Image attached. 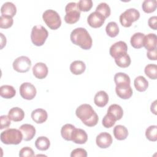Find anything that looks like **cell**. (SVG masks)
<instances>
[{
  "mask_svg": "<svg viewBox=\"0 0 157 157\" xmlns=\"http://www.w3.org/2000/svg\"><path fill=\"white\" fill-rule=\"evenodd\" d=\"M115 62L120 67L126 68L130 65L131 60L129 55L127 53H123L115 58Z\"/></svg>",
  "mask_w": 157,
  "mask_h": 157,
  "instance_id": "obj_25",
  "label": "cell"
},
{
  "mask_svg": "<svg viewBox=\"0 0 157 157\" xmlns=\"http://www.w3.org/2000/svg\"><path fill=\"white\" fill-rule=\"evenodd\" d=\"M66 15L64 21L68 24H74L78 21L80 17V10L78 4L74 2H69L65 7Z\"/></svg>",
  "mask_w": 157,
  "mask_h": 157,
  "instance_id": "obj_6",
  "label": "cell"
},
{
  "mask_svg": "<svg viewBox=\"0 0 157 157\" xmlns=\"http://www.w3.org/2000/svg\"><path fill=\"white\" fill-rule=\"evenodd\" d=\"M1 49H2L6 44V38L3 35L2 33H1Z\"/></svg>",
  "mask_w": 157,
  "mask_h": 157,
  "instance_id": "obj_46",
  "label": "cell"
},
{
  "mask_svg": "<svg viewBox=\"0 0 157 157\" xmlns=\"http://www.w3.org/2000/svg\"><path fill=\"white\" fill-rule=\"evenodd\" d=\"M75 127L71 124H66L62 126L61 135L62 137L67 141H71L72 134Z\"/></svg>",
  "mask_w": 157,
  "mask_h": 157,
  "instance_id": "obj_31",
  "label": "cell"
},
{
  "mask_svg": "<svg viewBox=\"0 0 157 157\" xmlns=\"http://www.w3.org/2000/svg\"><path fill=\"white\" fill-rule=\"evenodd\" d=\"M145 136L148 140L152 142L157 140V126L151 125L146 129Z\"/></svg>",
  "mask_w": 157,
  "mask_h": 157,
  "instance_id": "obj_35",
  "label": "cell"
},
{
  "mask_svg": "<svg viewBox=\"0 0 157 157\" xmlns=\"http://www.w3.org/2000/svg\"><path fill=\"white\" fill-rule=\"evenodd\" d=\"M113 135L116 139L118 140H123L126 139L128 136V129L123 125L118 124L113 128Z\"/></svg>",
  "mask_w": 157,
  "mask_h": 157,
  "instance_id": "obj_24",
  "label": "cell"
},
{
  "mask_svg": "<svg viewBox=\"0 0 157 157\" xmlns=\"http://www.w3.org/2000/svg\"><path fill=\"white\" fill-rule=\"evenodd\" d=\"M134 85L136 90L139 92H143L148 88V82L144 77L139 75L134 79Z\"/></svg>",
  "mask_w": 157,
  "mask_h": 157,
  "instance_id": "obj_29",
  "label": "cell"
},
{
  "mask_svg": "<svg viewBox=\"0 0 157 157\" xmlns=\"http://www.w3.org/2000/svg\"><path fill=\"white\" fill-rule=\"evenodd\" d=\"M71 157H86L87 152L86 151L81 148H78L73 150L71 153Z\"/></svg>",
  "mask_w": 157,
  "mask_h": 157,
  "instance_id": "obj_42",
  "label": "cell"
},
{
  "mask_svg": "<svg viewBox=\"0 0 157 157\" xmlns=\"http://www.w3.org/2000/svg\"><path fill=\"white\" fill-rule=\"evenodd\" d=\"M150 110L151 112L154 113L155 115H156V100L154 101L150 106Z\"/></svg>",
  "mask_w": 157,
  "mask_h": 157,
  "instance_id": "obj_45",
  "label": "cell"
},
{
  "mask_svg": "<svg viewBox=\"0 0 157 157\" xmlns=\"http://www.w3.org/2000/svg\"><path fill=\"white\" fill-rule=\"evenodd\" d=\"M48 72L47 65L44 63H37L33 67V75L38 79H43L45 78Z\"/></svg>",
  "mask_w": 157,
  "mask_h": 157,
  "instance_id": "obj_13",
  "label": "cell"
},
{
  "mask_svg": "<svg viewBox=\"0 0 157 157\" xmlns=\"http://www.w3.org/2000/svg\"><path fill=\"white\" fill-rule=\"evenodd\" d=\"M85 63L80 60L74 61L70 65V71L74 75H80L85 72Z\"/></svg>",
  "mask_w": 157,
  "mask_h": 157,
  "instance_id": "obj_22",
  "label": "cell"
},
{
  "mask_svg": "<svg viewBox=\"0 0 157 157\" xmlns=\"http://www.w3.org/2000/svg\"><path fill=\"white\" fill-rule=\"evenodd\" d=\"M75 114L87 126L93 127L98 123V115L90 104H83L78 106L75 110Z\"/></svg>",
  "mask_w": 157,
  "mask_h": 157,
  "instance_id": "obj_1",
  "label": "cell"
},
{
  "mask_svg": "<svg viewBox=\"0 0 157 157\" xmlns=\"http://www.w3.org/2000/svg\"><path fill=\"white\" fill-rule=\"evenodd\" d=\"M116 121V119L112 115L107 113L102 119V124L105 128H110L115 124Z\"/></svg>",
  "mask_w": 157,
  "mask_h": 157,
  "instance_id": "obj_38",
  "label": "cell"
},
{
  "mask_svg": "<svg viewBox=\"0 0 157 157\" xmlns=\"http://www.w3.org/2000/svg\"><path fill=\"white\" fill-rule=\"evenodd\" d=\"M8 115L11 120L17 122L23 120L25 117V112L21 108L15 107L10 109Z\"/></svg>",
  "mask_w": 157,
  "mask_h": 157,
  "instance_id": "obj_23",
  "label": "cell"
},
{
  "mask_svg": "<svg viewBox=\"0 0 157 157\" xmlns=\"http://www.w3.org/2000/svg\"><path fill=\"white\" fill-rule=\"evenodd\" d=\"M13 68L15 71L20 73L28 72L31 66V59L26 56H21L17 58L13 62Z\"/></svg>",
  "mask_w": 157,
  "mask_h": 157,
  "instance_id": "obj_8",
  "label": "cell"
},
{
  "mask_svg": "<svg viewBox=\"0 0 157 157\" xmlns=\"http://www.w3.org/2000/svg\"><path fill=\"white\" fill-rule=\"evenodd\" d=\"M48 36V31L42 25H36L32 28L31 39L33 44L36 46L43 45Z\"/></svg>",
  "mask_w": 157,
  "mask_h": 157,
  "instance_id": "obj_4",
  "label": "cell"
},
{
  "mask_svg": "<svg viewBox=\"0 0 157 157\" xmlns=\"http://www.w3.org/2000/svg\"><path fill=\"white\" fill-rule=\"evenodd\" d=\"M115 91L118 96L123 99H129L132 95V89L129 86H116Z\"/></svg>",
  "mask_w": 157,
  "mask_h": 157,
  "instance_id": "obj_17",
  "label": "cell"
},
{
  "mask_svg": "<svg viewBox=\"0 0 157 157\" xmlns=\"http://www.w3.org/2000/svg\"><path fill=\"white\" fill-rule=\"evenodd\" d=\"M50 146V142L48 137L45 136H40L35 141V147L37 149L45 151L49 148Z\"/></svg>",
  "mask_w": 157,
  "mask_h": 157,
  "instance_id": "obj_30",
  "label": "cell"
},
{
  "mask_svg": "<svg viewBox=\"0 0 157 157\" xmlns=\"http://www.w3.org/2000/svg\"><path fill=\"white\" fill-rule=\"evenodd\" d=\"M105 31L109 36L110 37H115L119 33V27L116 22L110 21L107 25Z\"/></svg>",
  "mask_w": 157,
  "mask_h": 157,
  "instance_id": "obj_32",
  "label": "cell"
},
{
  "mask_svg": "<svg viewBox=\"0 0 157 157\" xmlns=\"http://www.w3.org/2000/svg\"><path fill=\"white\" fill-rule=\"evenodd\" d=\"M107 113L112 115L117 121L120 120L123 117V110L120 105L113 104L109 107Z\"/></svg>",
  "mask_w": 157,
  "mask_h": 157,
  "instance_id": "obj_28",
  "label": "cell"
},
{
  "mask_svg": "<svg viewBox=\"0 0 157 157\" xmlns=\"http://www.w3.org/2000/svg\"><path fill=\"white\" fill-rule=\"evenodd\" d=\"M1 13L3 15H7L13 17L17 13L16 6L11 2H6L1 7Z\"/></svg>",
  "mask_w": 157,
  "mask_h": 157,
  "instance_id": "obj_20",
  "label": "cell"
},
{
  "mask_svg": "<svg viewBox=\"0 0 157 157\" xmlns=\"http://www.w3.org/2000/svg\"><path fill=\"white\" fill-rule=\"evenodd\" d=\"M42 18L47 26L53 30L59 28L61 25V20L57 12L52 9L46 10L42 14Z\"/></svg>",
  "mask_w": 157,
  "mask_h": 157,
  "instance_id": "obj_5",
  "label": "cell"
},
{
  "mask_svg": "<svg viewBox=\"0 0 157 157\" xmlns=\"http://www.w3.org/2000/svg\"><path fill=\"white\" fill-rule=\"evenodd\" d=\"M23 134V139L25 141H29L36 135V129L34 126L30 124H23L19 128Z\"/></svg>",
  "mask_w": 157,
  "mask_h": 157,
  "instance_id": "obj_15",
  "label": "cell"
},
{
  "mask_svg": "<svg viewBox=\"0 0 157 157\" xmlns=\"http://www.w3.org/2000/svg\"><path fill=\"white\" fill-rule=\"evenodd\" d=\"M16 90L13 86L9 85H4L0 87V95L5 99H11L15 96Z\"/></svg>",
  "mask_w": 157,
  "mask_h": 157,
  "instance_id": "obj_27",
  "label": "cell"
},
{
  "mask_svg": "<svg viewBox=\"0 0 157 157\" xmlns=\"http://www.w3.org/2000/svg\"><path fill=\"white\" fill-rule=\"evenodd\" d=\"M70 39L74 44L79 46L83 50H89L92 47V38L84 28H77L72 31Z\"/></svg>",
  "mask_w": 157,
  "mask_h": 157,
  "instance_id": "obj_2",
  "label": "cell"
},
{
  "mask_svg": "<svg viewBox=\"0 0 157 157\" xmlns=\"http://www.w3.org/2000/svg\"><path fill=\"white\" fill-rule=\"evenodd\" d=\"M140 17L139 12L134 9L130 8L126 10L120 15V22L124 27H130L132 23L137 21Z\"/></svg>",
  "mask_w": 157,
  "mask_h": 157,
  "instance_id": "obj_7",
  "label": "cell"
},
{
  "mask_svg": "<svg viewBox=\"0 0 157 157\" xmlns=\"http://www.w3.org/2000/svg\"><path fill=\"white\" fill-rule=\"evenodd\" d=\"M19 156L20 157H31L34 156L35 155L31 148L29 147H25L20 150Z\"/></svg>",
  "mask_w": 157,
  "mask_h": 157,
  "instance_id": "obj_40",
  "label": "cell"
},
{
  "mask_svg": "<svg viewBox=\"0 0 157 157\" xmlns=\"http://www.w3.org/2000/svg\"><path fill=\"white\" fill-rule=\"evenodd\" d=\"M157 2L156 0H145L142 2V10L145 13H151L156 10Z\"/></svg>",
  "mask_w": 157,
  "mask_h": 157,
  "instance_id": "obj_33",
  "label": "cell"
},
{
  "mask_svg": "<svg viewBox=\"0 0 157 157\" xmlns=\"http://www.w3.org/2000/svg\"><path fill=\"white\" fill-rule=\"evenodd\" d=\"M88 140V135L85 131L80 128H75L72 132L71 141L77 144H83Z\"/></svg>",
  "mask_w": 157,
  "mask_h": 157,
  "instance_id": "obj_14",
  "label": "cell"
},
{
  "mask_svg": "<svg viewBox=\"0 0 157 157\" xmlns=\"http://www.w3.org/2000/svg\"><path fill=\"white\" fill-rule=\"evenodd\" d=\"M21 96L26 100H32L36 95V89L35 86L31 83H23L19 88Z\"/></svg>",
  "mask_w": 157,
  "mask_h": 157,
  "instance_id": "obj_9",
  "label": "cell"
},
{
  "mask_svg": "<svg viewBox=\"0 0 157 157\" xmlns=\"http://www.w3.org/2000/svg\"><path fill=\"white\" fill-rule=\"evenodd\" d=\"M157 37L154 33H150L145 36L144 39V46L147 50H152L156 48Z\"/></svg>",
  "mask_w": 157,
  "mask_h": 157,
  "instance_id": "obj_18",
  "label": "cell"
},
{
  "mask_svg": "<svg viewBox=\"0 0 157 157\" xmlns=\"http://www.w3.org/2000/svg\"><path fill=\"white\" fill-rule=\"evenodd\" d=\"M77 4L80 12H88L93 7V1L91 0H80Z\"/></svg>",
  "mask_w": 157,
  "mask_h": 157,
  "instance_id": "obj_39",
  "label": "cell"
},
{
  "mask_svg": "<svg viewBox=\"0 0 157 157\" xmlns=\"http://www.w3.org/2000/svg\"><path fill=\"white\" fill-rule=\"evenodd\" d=\"M113 140L112 136L107 132H103L99 134L96 139V143L98 147L101 148H107L112 144Z\"/></svg>",
  "mask_w": 157,
  "mask_h": 157,
  "instance_id": "obj_11",
  "label": "cell"
},
{
  "mask_svg": "<svg viewBox=\"0 0 157 157\" xmlns=\"http://www.w3.org/2000/svg\"><path fill=\"white\" fill-rule=\"evenodd\" d=\"M109 102V96L104 91H98L94 96V102L98 107H103L107 105Z\"/></svg>",
  "mask_w": 157,
  "mask_h": 157,
  "instance_id": "obj_19",
  "label": "cell"
},
{
  "mask_svg": "<svg viewBox=\"0 0 157 157\" xmlns=\"http://www.w3.org/2000/svg\"><path fill=\"white\" fill-rule=\"evenodd\" d=\"M114 82L116 86H129L131 80L128 75L123 72H118L114 75Z\"/></svg>",
  "mask_w": 157,
  "mask_h": 157,
  "instance_id": "obj_21",
  "label": "cell"
},
{
  "mask_svg": "<svg viewBox=\"0 0 157 157\" xmlns=\"http://www.w3.org/2000/svg\"><path fill=\"white\" fill-rule=\"evenodd\" d=\"M31 118L35 123L41 124L47 120L48 114L45 110L43 109H37L31 112Z\"/></svg>",
  "mask_w": 157,
  "mask_h": 157,
  "instance_id": "obj_16",
  "label": "cell"
},
{
  "mask_svg": "<svg viewBox=\"0 0 157 157\" xmlns=\"http://www.w3.org/2000/svg\"><path fill=\"white\" fill-rule=\"evenodd\" d=\"M128 46L127 44L123 41H118L114 43L110 48L109 53L112 57L116 58L118 55L123 53H127Z\"/></svg>",
  "mask_w": 157,
  "mask_h": 157,
  "instance_id": "obj_12",
  "label": "cell"
},
{
  "mask_svg": "<svg viewBox=\"0 0 157 157\" xmlns=\"http://www.w3.org/2000/svg\"><path fill=\"white\" fill-rule=\"evenodd\" d=\"M96 11L102 15L105 18L110 15V8L105 2H101L96 9Z\"/></svg>",
  "mask_w": 157,
  "mask_h": 157,
  "instance_id": "obj_36",
  "label": "cell"
},
{
  "mask_svg": "<svg viewBox=\"0 0 157 157\" xmlns=\"http://www.w3.org/2000/svg\"><path fill=\"white\" fill-rule=\"evenodd\" d=\"M157 17L156 16H152L149 18L148 20V24L150 28H151L153 30H156L157 29Z\"/></svg>",
  "mask_w": 157,
  "mask_h": 157,
  "instance_id": "obj_43",
  "label": "cell"
},
{
  "mask_svg": "<svg viewBox=\"0 0 157 157\" xmlns=\"http://www.w3.org/2000/svg\"><path fill=\"white\" fill-rule=\"evenodd\" d=\"M0 123H1V126H0L1 129L9 128L11 123L10 118L9 117V115H1L0 117Z\"/></svg>",
  "mask_w": 157,
  "mask_h": 157,
  "instance_id": "obj_41",
  "label": "cell"
},
{
  "mask_svg": "<svg viewBox=\"0 0 157 157\" xmlns=\"http://www.w3.org/2000/svg\"><path fill=\"white\" fill-rule=\"evenodd\" d=\"M105 20V18L100 13L95 11L91 13L87 18V23L94 28H100L103 25Z\"/></svg>",
  "mask_w": 157,
  "mask_h": 157,
  "instance_id": "obj_10",
  "label": "cell"
},
{
  "mask_svg": "<svg viewBox=\"0 0 157 157\" xmlns=\"http://www.w3.org/2000/svg\"><path fill=\"white\" fill-rule=\"evenodd\" d=\"M13 20L12 17L7 15H1L0 17V28L7 29L11 27L13 25Z\"/></svg>",
  "mask_w": 157,
  "mask_h": 157,
  "instance_id": "obj_37",
  "label": "cell"
},
{
  "mask_svg": "<svg viewBox=\"0 0 157 157\" xmlns=\"http://www.w3.org/2000/svg\"><path fill=\"white\" fill-rule=\"evenodd\" d=\"M145 75L150 79L156 80L157 78V66L155 64H147L144 69Z\"/></svg>",
  "mask_w": 157,
  "mask_h": 157,
  "instance_id": "obj_34",
  "label": "cell"
},
{
  "mask_svg": "<svg viewBox=\"0 0 157 157\" xmlns=\"http://www.w3.org/2000/svg\"><path fill=\"white\" fill-rule=\"evenodd\" d=\"M147 58L150 60L156 61L157 59V49L156 48L152 50H148L147 53Z\"/></svg>",
  "mask_w": 157,
  "mask_h": 157,
  "instance_id": "obj_44",
  "label": "cell"
},
{
  "mask_svg": "<svg viewBox=\"0 0 157 157\" xmlns=\"http://www.w3.org/2000/svg\"><path fill=\"white\" fill-rule=\"evenodd\" d=\"M0 139L4 144L18 145L23 140V134L20 129L10 128L1 133Z\"/></svg>",
  "mask_w": 157,
  "mask_h": 157,
  "instance_id": "obj_3",
  "label": "cell"
},
{
  "mask_svg": "<svg viewBox=\"0 0 157 157\" xmlns=\"http://www.w3.org/2000/svg\"><path fill=\"white\" fill-rule=\"evenodd\" d=\"M145 35L142 33H136L131 37L130 42L134 48H140L144 47Z\"/></svg>",
  "mask_w": 157,
  "mask_h": 157,
  "instance_id": "obj_26",
  "label": "cell"
}]
</instances>
